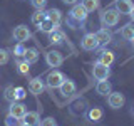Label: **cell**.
<instances>
[{"label":"cell","mask_w":134,"mask_h":126,"mask_svg":"<svg viewBox=\"0 0 134 126\" xmlns=\"http://www.w3.org/2000/svg\"><path fill=\"white\" fill-rule=\"evenodd\" d=\"M87 15H89V12H87L86 8L81 5V3H75V5L70 8V12H69V25L74 29V24L86 22Z\"/></svg>","instance_id":"6da1fadb"},{"label":"cell","mask_w":134,"mask_h":126,"mask_svg":"<svg viewBox=\"0 0 134 126\" xmlns=\"http://www.w3.org/2000/svg\"><path fill=\"white\" fill-rule=\"evenodd\" d=\"M121 14L116 10V8H106L100 14V22H102V27H114V25L119 24Z\"/></svg>","instance_id":"7a4b0ae2"},{"label":"cell","mask_w":134,"mask_h":126,"mask_svg":"<svg viewBox=\"0 0 134 126\" xmlns=\"http://www.w3.org/2000/svg\"><path fill=\"white\" fill-rule=\"evenodd\" d=\"M81 47L84 50H97L100 49V44H99V40H97V37H96V34H86V35L82 37V40H81Z\"/></svg>","instance_id":"3957f363"},{"label":"cell","mask_w":134,"mask_h":126,"mask_svg":"<svg viewBox=\"0 0 134 126\" xmlns=\"http://www.w3.org/2000/svg\"><path fill=\"white\" fill-rule=\"evenodd\" d=\"M92 74H94V77L97 79V81H106L109 76H111V69H109V66L96 62L94 67H92Z\"/></svg>","instance_id":"277c9868"},{"label":"cell","mask_w":134,"mask_h":126,"mask_svg":"<svg viewBox=\"0 0 134 126\" xmlns=\"http://www.w3.org/2000/svg\"><path fill=\"white\" fill-rule=\"evenodd\" d=\"M65 79V76L60 72V71H55L54 69L52 72H49L47 79H45V84H47L49 87H52V89H55V87H59L62 84V81Z\"/></svg>","instance_id":"5b68a950"},{"label":"cell","mask_w":134,"mask_h":126,"mask_svg":"<svg viewBox=\"0 0 134 126\" xmlns=\"http://www.w3.org/2000/svg\"><path fill=\"white\" fill-rule=\"evenodd\" d=\"M124 103H126V98H124L122 92H111V94L107 96V104H109V108H112V109L122 108Z\"/></svg>","instance_id":"8992f818"},{"label":"cell","mask_w":134,"mask_h":126,"mask_svg":"<svg viewBox=\"0 0 134 126\" xmlns=\"http://www.w3.org/2000/svg\"><path fill=\"white\" fill-rule=\"evenodd\" d=\"M45 62L50 66V67H59L64 62V56H62L59 50H49L45 54Z\"/></svg>","instance_id":"52a82bcc"},{"label":"cell","mask_w":134,"mask_h":126,"mask_svg":"<svg viewBox=\"0 0 134 126\" xmlns=\"http://www.w3.org/2000/svg\"><path fill=\"white\" fill-rule=\"evenodd\" d=\"M114 8L121 15H129L134 8V3L132 0H114Z\"/></svg>","instance_id":"ba28073f"},{"label":"cell","mask_w":134,"mask_h":126,"mask_svg":"<svg viewBox=\"0 0 134 126\" xmlns=\"http://www.w3.org/2000/svg\"><path fill=\"white\" fill-rule=\"evenodd\" d=\"M14 39L17 42H24L30 39V30H29L27 25H17V27L14 29Z\"/></svg>","instance_id":"9c48e42d"},{"label":"cell","mask_w":134,"mask_h":126,"mask_svg":"<svg viewBox=\"0 0 134 126\" xmlns=\"http://www.w3.org/2000/svg\"><path fill=\"white\" fill-rule=\"evenodd\" d=\"M25 113H27V108H25V104L17 103V101L10 103V113H8V114H12L14 118H17V119H22V118L25 116Z\"/></svg>","instance_id":"30bf717a"},{"label":"cell","mask_w":134,"mask_h":126,"mask_svg":"<svg viewBox=\"0 0 134 126\" xmlns=\"http://www.w3.org/2000/svg\"><path fill=\"white\" fill-rule=\"evenodd\" d=\"M59 91H60L62 96H65V98H69V96H72L75 92V82L70 81V79H64L62 84L59 86Z\"/></svg>","instance_id":"8fae6325"},{"label":"cell","mask_w":134,"mask_h":126,"mask_svg":"<svg viewBox=\"0 0 134 126\" xmlns=\"http://www.w3.org/2000/svg\"><path fill=\"white\" fill-rule=\"evenodd\" d=\"M96 37H97L100 47H102V45H107L109 42L112 40V32L109 30L107 27H102V29H99V30L96 32Z\"/></svg>","instance_id":"7c38bea8"},{"label":"cell","mask_w":134,"mask_h":126,"mask_svg":"<svg viewBox=\"0 0 134 126\" xmlns=\"http://www.w3.org/2000/svg\"><path fill=\"white\" fill-rule=\"evenodd\" d=\"M22 119H24V123H27L30 126H40V114L37 111H27Z\"/></svg>","instance_id":"4fadbf2b"},{"label":"cell","mask_w":134,"mask_h":126,"mask_svg":"<svg viewBox=\"0 0 134 126\" xmlns=\"http://www.w3.org/2000/svg\"><path fill=\"white\" fill-rule=\"evenodd\" d=\"M29 91L32 92V94H40L42 91H44V81H42L40 77H34L30 79V82H29Z\"/></svg>","instance_id":"5bb4252c"},{"label":"cell","mask_w":134,"mask_h":126,"mask_svg":"<svg viewBox=\"0 0 134 126\" xmlns=\"http://www.w3.org/2000/svg\"><path fill=\"white\" fill-rule=\"evenodd\" d=\"M96 62H100V64H104V66H111L112 62H114V54H112L111 50H100V54L97 56V61Z\"/></svg>","instance_id":"9a60e30c"},{"label":"cell","mask_w":134,"mask_h":126,"mask_svg":"<svg viewBox=\"0 0 134 126\" xmlns=\"http://www.w3.org/2000/svg\"><path fill=\"white\" fill-rule=\"evenodd\" d=\"M39 57H40V54H39V50L37 49H25V54H24V61L25 62H29V64H35L37 61H39Z\"/></svg>","instance_id":"2e32d148"},{"label":"cell","mask_w":134,"mask_h":126,"mask_svg":"<svg viewBox=\"0 0 134 126\" xmlns=\"http://www.w3.org/2000/svg\"><path fill=\"white\" fill-rule=\"evenodd\" d=\"M37 29H39L40 32L50 34V32H54V30H57V29H59V24L52 22V20H49L47 17H45V20H44V22H42V24H40V25H39V27H37Z\"/></svg>","instance_id":"e0dca14e"},{"label":"cell","mask_w":134,"mask_h":126,"mask_svg":"<svg viewBox=\"0 0 134 126\" xmlns=\"http://www.w3.org/2000/svg\"><path fill=\"white\" fill-rule=\"evenodd\" d=\"M96 91H97V94H100V96H107V94L112 92V86L107 79L106 81H99L97 86H96Z\"/></svg>","instance_id":"ac0fdd59"},{"label":"cell","mask_w":134,"mask_h":126,"mask_svg":"<svg viewBox=\"0 0 134 126\" xmlns=\"http://www.w3.org/2000/svg\"><path fill=\"white\" fill-rule=\"evenodd\" d=\"M64 40H65V34L62 32V30H54V32H50V37H49V42L52 45H59V44H64Z\"/></svg>","instance_id":"d6986e66"},{"label":"cell","mask_w":134,"mask_h":126,"mask_svg":"<svg viewBox=\"0 0 134 126\" xmlns=\"http://www.w3.org/2000/svg\"><path fill=\"white\" fill-rule=\"evenodd\" d=\"M121 37L126 40H131L132 37H134V22H129V24H126L124 27H121Z\"/></svg>","instance_id":"ffe728a7"},{"label":"cell","mask_w":134,"mask_h":126,"mask_svg":"<svg viewBox=\"0 0 134 126\" xmlns=\"http://www.w3.org/2000/svg\"><path fill=\"white\" fill-rule=\"evenodd\" d=\"M45 15H47L49 20H52L55 24H60V20H62V12L59 8H50V10L45 12Z\"/></svg>","instance_id":"44dd1931"},{"label":"cell","mask_w":134,"mask_h":126,"mask_svg":"<svg viewBox=\"0 0 134 126\" xmlns=\"http://www.w3.org/2000/svg\"><path fill=\"white\" fill-rule=\"evenodd\" d=\"M45 10H35V14H32V24L35 25V27H39V25L45 20Z\"/></svg>","instance_id":"7402d4cb"},{"label":"cell","mask_w":134,"mask_h":126,"mask_svg":"<svg viewBox=\"0 0 134 126\" xmlns=\"http://www.w3.org/2000/svg\"><path fill=\"white\" fill-rule=\"evenodd\" d=\"M87 118H89V121H99L100 118H102V109L100 108H91L89 113H87Z\"/></svg>","instance_id":"603a6c76"},{"label":"cell","mask_w":134,"mask_h":126,"mask_svg":"<svg viewBox=\"0 0 134 126\" xmlns=\"http://www.w3.org/2000/svg\"><path fill=\"white\" fill-rule=\"evenodd\" d=\"M81 5L86 8L87 12H94L99 8V0H82Z\"/></svg>","instance_id":"cb8c5ba5"},{"label":"cell","mask_w":134,"mask_h":126,"mask_svg":"<svg viewBox=\"0 0 134 126\" xmlns=\"http://www.w3.org/2000/svg\"><path fill=\"white\" fill-rule=\"evenodd\" d=\"M3 98H5L8 103H14V101H17L15 99V87L14 86H7L5 91H3Z\"/></svg>","instance_id":"d4e9b609"},{"label":"cell","mask_w":134,"mask_h":126,"mask_svg":"<svg viewBox=\"0 0 134 126\" xmlns=\"http://www.w3.org/2000/svg\"><path fill=\"white\" fill-rule=\"evenodd\" d=\"M47 2L49 0H30L32 7L35 8V10H44V8L47 7Z\"/></svg>","instance_id":"484cf974"},{"label":"cell","mask_w":134,"mask_h":126,"mask_svg":"<svg viewBox=\"0 0 134 126\" xmlns=\"http://www.w3.org/2000/svg\"><path fill=\"white\" fill-rule=\"evenodd\" d=\"M30 64L25 61H19L17 62V67H19V72L20 74H29V71H30V67H29Z\"/></svg>","instance_id":"4316f807"},{"label":"cell","mask_w":134,"mask_h":126,"mask_svg":"<svg viewBox=\"0 0 134 126\" xmlns=\"http://www.w3.org/2000/svg\"><path fill=\"white\" fill-rule=\"evenodd\" d=\"M14 54H15L17 57H24V54H25V47H24L22 42H17V45H15V49H14Z\"/></svg>","instance_id":"83f0119b"},{"label":"cell","mask_w":134,"mask_h":126,"mask_svg":"<svg viewBox=\"0 0 134 126\" xmlns=\"http://www.w3.org/2000/svg\"><path fill=\"white\" fill-rule=\"evenodd\" d=\"M5 126H20V124H19V119H17V118H14L12 114H8L5 118Z\"/></svg>","instance_id":"f1b7e54d"},{"label":"cell","mask_w":134,"mask_h":126,"mask_svg":"<svg viewBox=\"0 0 134 126\" xmlns=\"http://www.w3.org/2000/svg\"><path fill=\"white\" fill-rule=\"evenodd\" d=\"M40 126H57V123H55V119L54 118H45V119H40Z\"/></svg>","instance_id":"f546056e"},{"label":"cell","mask_w":134,"mask_h":126,"mask_svg":"<svg viewBox=\"0 0 134 126\" xmlns=\"http://www.w3.org/2000/svg\"><path fill=\"white\" fill-rule=\"evenodd\" d=\"M7 62H8V52L5 49H0V66L7 64Z\"/></svg>","instance_id":"4dcf8cb0"},{"label":"cell","mask_w":134,"mask_h":126,"mask_svg":"<svg viewBox=\"0 0 134 126\" xmlns=\"http://www.w3.org/2000/svg\"><path fill=\"white\" fill-rule=\"evenodd\" d=\"M25 89L24 87H15V99H24L25 98Z\"/></svg>","instance_id":"1f68e13d"},{"label":"cell","mask_w":134,"mask_h":126,"mask_svg":"<svg viewBox=\"0 0 134 126\" xmlns=\"http://www.w3.org/2000/svg\"><path fill=\"white\" fill-rule=\"evenodd\" d=\"M62 2H64L65 5H75V3H77V0H62Z\"/></svg>","instance_id":"d6a6232c"},{"label":"cell","mask_w":134,"mask_h":126,"mask_svg":"<svg viewBox=\"0 0 134 126\" xmlns=\"http://www.w3.org/2000/svg\"><path fill=\"white\" fill-rule=\"evenodd\" d=\"M129 17H131V20H132V22H134V8H132V10H131V14H129Z\"/></svg>","instance_id":"836d02e7"},{"label":"cell","mask_w":134,"mask_h":126,"mask_svg":"<svg viewBox=\"0 0 134 126\" xmlns=\"http://www.w3.org/2000/svg\"><path fill=\"white\" fill-rule=\"evenodd\" d=\"M131 45H132V49H134V37L131 39Z\"/></svg>","instance_id":"e575fe53"},{"label":"cell","mask_w":134,"mask_h":126,"mask_svg":"<svg viewBox=\"0 0 134 126\" xmlns=\"http://www.w3.org/2000/svg\"><path fill=\"white\" fill-rule=\"evenodd\" d=\"M20 126H30V124H27V123H22V124H20Z\"/></svg>","instance_id":"d590c367"}]
</instances>
